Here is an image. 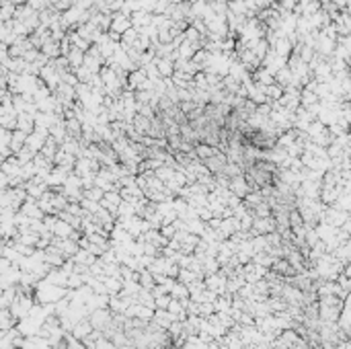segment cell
<instances>
[{"instance_id": "cell-1", "label": "cell", "mask_w": 351, "mask_h": 349, "mask_svg": "<svg viewBox=\"0 0 351 349\" xmlns=\"http://www.w3.org/2000/svg\"><path fill=\"white\" fill-rule=\"evenodd\" d=\"M158 70H160V74L171 76V74H173V64H171V60H158Z\"/></svg>"}, {"instance_id": "cell-2", "label": "cell", "mask_w": 351, "mask_h": 349, "mask_svg": "<svg viewBox=\"0 0 351 349\" xmlns=\"http://www.w3.org/2000/svg\"><path fill=\"white\" fill-rule=\"evenodd\" d=\"M53 232H58L60 236H68V234H70V228L64 226V222H58V224L53 226Z\"/></svg>"}]
</instances>
